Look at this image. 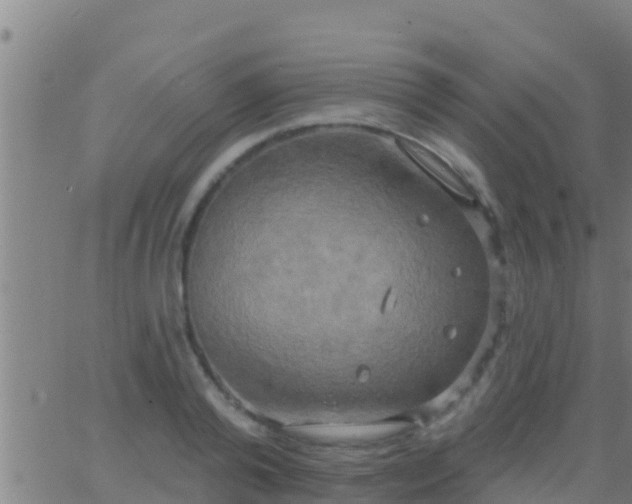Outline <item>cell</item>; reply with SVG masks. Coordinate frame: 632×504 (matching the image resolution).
Masks as SVG:
<instances>
[{"label": "cell", "instance_id": "obj_1", "mask_svg": "<svg viewBox=\"0 0 632 504\" xmlns=\"http://www.w3.org/2000/svg\"><path fill=\"white\" fill-rule=\"evenodd\" d=\"M399 146L413 162L454 194L472 198L468 184L458 171L441 155L424 144L409 138L399 140Z\"/></svg>", "mask_w": 632, "mask_h": 504}]
</instances>
